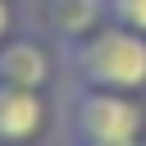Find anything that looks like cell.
<instances>
[{
    "label": "cell",
    "instance_id": "obj_1",
    "mask_svg": "<svg viewBox=\"0 0 146 146\" xmlns=\"http://www.w3.org/2000/svg\"><path fill=\"white\" fill-rule=\"evenodd\" d=\"M64 59L78 78V87L96 91H128L137 96L146 87V36L128 32L119 23H100L96 32L64 46Z\"/></svg>",
    "mask_w": 146,
    "mask_h": 146
},
{
    "label": "cell",
    "instance_id": "obj_2",
    "mask_svg": "<svg viewBox=\"0 0 146 146\" xmlns=\"http://www.w3.org/2000/svg\"><path fill=\"white\" fill-rule=\"evenodd\" d=\"M68 137L73 146H132L146 137V110L128 91L78 87L68 100Z\"/></svg>",
    "mask_w": 146,
    "mask_h": 146
},
{
    "label": "cell",
    "instance_id": "obj_3",
    "mask_svg": "<svg viewBox=\"0 0 146 146\" xmlns=\"http://www.w3.org/2000/svg\"><path fill=\"white\" fill-rule=\"evenodd\" d=\"M50 123V105L41 91L0 82V146H32Z\"/></svg>",
    "mask_w": 146,
    "mask_h": 146
},
{
    "label": "cell",
    "instance_id": "obj_4",
    "mask_svg": "<svg viewBox=\"0 0 146 146\" xmlns=\"http://www.w3.org/2000/svg\"><path fill=\"white\" fill-rule=\"evenodd\" d=\"M55 64H50V46L36 36H9L0 46V82L9 87H27V91H46Z\"/></svg>",
    "mask_w": 146,
    "mask_h": 146
},
{
    "label": "cell",
    "instance_id": "obj_5",
    "mask_svg": "<svg viewBox=\"0 0 146 146\" xmlns=\"http://www.w3.org/2000/svg\"><path fill=\"white\" fill-rule=\"evenodd\" d=\"M41 27L55 36V41H78L87 32H96L100 23H110V9L105 0H41Z\"/></svg>",
    "mask_w": 146,
    "mask_h": 146
},
{
    "label": "cell",
    "instance_id": "obj_6",
    "mask_svg": "<svg viewBox=\"0 0 146 146\" xmlns=\"http://www.w3.org/2000/svg\"><path fill=\"white\" fill-rule=\"evenodd\" d=\"M105 9H110V23L146 36V0H105Z\"/></svg>",
    "mask_w": 146,
    "mask_h": 146
},
{
    "label": "cell",
    "instance_id": "obj_7",
    "mask_svg": "<svg viewBox=\"0 0 146 146\" xmlns=\"http://www.w3.org/2000/svg\"><path fill=\"white\" fill-rule=\"evenodd\" d=\"M9 27H14V5H9V0H0V46L9 41Z\"/></svg>",
    "mask_w": 146,
    "mask_h": 146
},
{
    "label": "cell",
    "instance_id": "obj_8",
    "mask_svg": "<svg viewBox=\"0 0 146 146\" xmlns=\"http://www.w3.org/2000/svg\"><path fill=\"white\" fill-rule=\"evenodd\" d=\"M132 146H146V141H132Z\"/></svg>",
    "mask_w": 146,
    "mask_h": 146
}]
</instances>
